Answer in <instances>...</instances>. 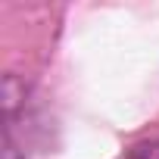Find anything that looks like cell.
I'll return each mask as SVG.
<instances>
[{
  "label": "cell",
  "mask_w": 159,
  "mask_h": 159,
  "mask_svg": "<svg viewBox=\"0 0 159 159\" xmlns=\"http://www.w3.org/2000/svg\"><path fill=\"white\" fill-rule=\"evenodd\" d=\"M119 159H159V137H153V140H140V143L128 147Z\"/></svg>",
  "instance_id": "1"
}]
</instances>
